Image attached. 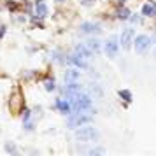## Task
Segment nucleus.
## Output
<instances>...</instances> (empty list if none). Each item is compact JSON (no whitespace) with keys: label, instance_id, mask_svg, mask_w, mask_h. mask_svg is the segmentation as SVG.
Returning <instances> with one entry per match:
<instances>
[{"label":"nucleus","instance_id":"nucleus-1","mask_svg":"<svg viewBox=\"0 0 156 156\" xmlns=\"http://www.w3.org/2000/svg\"><path fill=\"white\" fill-rule=\"evenodd\" d=\"M76 139L81 142H93L98 139V132H97V128L90 126V125H83V126H79L77 130H76Z\"/></svg>","mask_w":156,"mask_h":156},{"label":"nucleus","instance_id":"nucleus-2","mask_svg":"<svg viewBox=\"0 0 156 156\" xmlns=\"http://www.w3.org/2000/svg\"><path fill=\"white\" fill-rule=\"evenodd\" d=\"M151 44H153V39L146 34H140V35H135L133 39V49L137 55H144L146 51H149Z\"/></svg>","mask_w":156,"mask_h":156},{"label":"nucleus","instance_id":"nucleus-3","mask_svg":"<svg viewBox=\"0 0 156 156\" xmlns=\"http://www.w3.org/2000/svg\"><path fill=\"white\" fill-rule=\"evenodd\" d=\"M119 46H121L119 39H118L116 35H111V37L105 41V44H104L105 55H107L109 58H116V56H118V51H119Z\"/></svg>","mask_w":156,"mask_h":156},{"label":"nucleus","instance_id":"nucleus-4","mask_svg":"<svg viewBox=\"0 0 156 156\" xmlns=\"http://www.w3.org/2000/svg\"><path fill=\"white\" fill-rule=\"evenodd\" d=\"M91 116L90 114H81V112H76L70 116V119H69V126L70 128H79L83 126V125H88V123H91Z\"/></svg>","mask_w":156,"mask_h":156},{"label":"nucleus","instance_id":"nucleus-5","mask_svg":"<svg viewBox=\"0 0 156 156\" xmlns=\"http://www.w3.org/2000/svg\"><path fill=\"white\" fill-rule=\"evenodd\" d=\"M9 107H11V111L14 114L21 112L23 107H25V100H23V95L21 91H14L11 95V100H9Z\"/></svg>","mask_w":156,"mask_h":156},{"label":"nucleus","instance_id":"nucleus-6","mask_svg":"<svg viewBox=\"0 0 156 156\" xmlns=\"http://www.w3.org/2000/svg\"><path fill=\"white\" fill-rule=\"evenodd\" d=\"M133 39H135V28H126L123 30V34L119 37V42H121V48L123 49H130L132 46H133Z\"/></svg>","mask_w":156,"mask_h":156},{"label":"nucleus","instance_id":"nucleus-7","mask_svg":"<svg viewBox=\"0 0 156 156\" xmlns=\"http://www.w3.org/2000/svg\"><path fill=\"white\" fill-rule=\"evenodd\" d=\"M79 30H81V34H86V35H95V34L102 32V27L95 21H84L79 27Z\"/></svg>","mask_w":156,"mask_h":156},{"label":"nucleus","instance_id":"nucleus-8","mask_svg":"<svg viewBox=\"0 0 156 156\" xmlns=\"http://www.w3.org/2000/svg\"><path fill=\"white\" fill-rule=\"evenodd\" d=\"M67 63L74 65V67H77V69H88V63H86V58L79 56L77 53H72L67 56Z\"/></svg>","mask_w":156,"mask_h":156},{"label":"nucleus","instance_id":"nucleus-9","mask_svg":"<svg viewBox=\"0 0 156 156\" xmlns=\"http://www.w3.org/2000/svg\"><path fill=\"white\" fill-rule=\"evenodd\" d=\"M34 9H35V16L39 20H44V18L48 16V12H49V9H48V5H46L44 0H37L35 4H34Z\"/></svg>","mask_w":156,"mask_h":156},{"label":"nucleus","instance_id":"nucleus-10","mask_svg":"<svg viewBox=\"0 0 156 156\" xmlns=\"http://www.w3.org/2000/svg\"><path fill=\"white\" fill-rule=\"evenodd\" d=\"M140 14L146 18H154L156 16V4L154 2H146L140 7Z\"/></svg>","mask_w":156,"mask_h":156},{"label":"nucleus","instance_id":"nucleus-11","mask_svg":"<svg viewBox=\"0 0 156 156\" xmlns=\"http://www.w3.org/2000/svg\"><path fill=\"white\" fill-rule=\"evenodd\" d=\"M74 53H77L79 56L86 58V60H90V58L95 55V53L88 48V44H77V46H76V49H74Z\"/></svg>","mask_w":156,"mask_h":156},{"label":"nucleus","instance_id":"nucleus-12","mask_svg":"<svg viewBox=\"0 0 156 156\" xmlns=\"http://www.w3.org/2000/svg\"><path fill=\"white\" fill-rule=\"evenodd\" d=\"M55 105H56V109H58V111H60L62 114H69V112H72V104H70V100L58 98Z\"/></svg>","mask_w":156,"mask_h":156},{"label":"nucleus","instance_id":"nucleus-13","mask_svg":"<svg viewBox=\"0 0 156 156\" xmlns=\"http://www.w3.org/2000/svg\"><path fill=\"white\" fill-rule=\"evenodd\" d=\"M130 16H132V11H130L125 4L116 9V18L121 20V21H128V20H130Z\"/></svg>","mask_w":156,"mask_h":156},{"label":"nucleus","instance_id":"nucleus-14","mask_svg":"<svg viewBox=\"0 0 156 156\" xmlns=\"http://www.w3.org/2000/svg\"><path fill=\"white\" fill-rule=\"evenodd\" d=\"M81 69H70V70L65 72V83H72V81H79V77H81Z\"/></svg>","mask_w":156,"mask_h":156},{"label":"nucleus","instance_id":"nucleus-15","mask_svg":"<svg viewBox=\"0 0 156 156\" xmlns=\"http://www.w3.org/2000/svg\"><path fill=\"white\" fill-rule=\"evenodd\" d=\"M118 97H119L125 104H132V102H133V95H132L130 90H119V91H118Z\"/></svg>","mask_w":156,"mask_h":156},{"label":"nucleus","instance_id":"nucleus-16","mask_svg":"<svg viewBox=\"0 0 156 156\" xmlns=\"http://www.w3.org/2000/svg\"><path fill=\"white\" fill-rule=\"evenodd\" d=\"M86 44H88V48H90V49H91L93 53H95V55L102 51V42H100L98 39H90V41H88Z\"/></svg>","mask_w":156,"mask_h":156},{"label":"nucleus","instance_id":"nucleus-17","mask_svg":"<svg viewBox=\"0 0 156 156\" xmlns=\"http://www.w3.org/2000/svg\"><path fill=\"white\" fill-rule=\"evenodd\" d=\"M44 88H46V91H53V90L56 88L55 79H46V81H44Z\"/></svg>","mask_w":156,"mask_h":156},{"label":"nucleus","instance_id":"nucleus-18","mask_svg":"<svg viewBox=\"0 0 156 156\" xmlns=\"http://www.w3.org/2000/svg\"><path fill=\"white\" fill-rule=\"evenodd\" d=\"M51 56H53V60H55V62H58V63H65V62H67V60H63V58H67V56H63L60 51H55Z\"/></svg>","mask_w":156,"mask_h":156},{"label":"nucleus","instance_id":"nucleus-19","mask_svg":"<svg viewBox=\"0 0 156 156\" xmlns=\"http://www.w3.org/2000/svg\"><path fill=\"white\" fill-rule=\"evenodd\" d=\"M91 91H93V95H95V97H102V95H104V90H102L98 84H93Z\"/></svg>","mask_w":156,"mask_h":156},{"label":"nucleus","instance_id":"nucleus-20","mask_svg":"<svg viewBox=\"0 0 156 156\" xmlns=\"http://www.w3.org/2000/svg\"><path fill=\"white\" fill-rule=\"evenodd\" d=\"M128 21H132L133 25H139V23H142V16H140V14H132Z\"/></svg>","mask_w":156,"mask_h":156},{"label":"nucleus","instance_id":"nucleus-21","mask_svg":"<svg viewBox=\"0 0 156 156\" xmlns=\"http://www.w3.org/2000/svg\"><path fill=\"white\" fill-rule=\"evenodd\" d=\"M104 153H105V149L104 147H95V149L90 151V154H104Z\"/></svg>","mask_w":156,"mask_h":156},{"label":"nucleus","instance_id":"nucleus-22","mask_svg":"<svg viewBox=\"0 0 156 156\" xmlns=\"http://www.w3.org/2000/svg\"><path fill=\"white\" fill-rule=\"evenodd\" d=\"M7 9L9 11H16V9H18V4H16L14 0H9L7 2Z\"/></svg>","mask_w":156,"mask_h":156},{"label":"nucleus","instance_id":"nucleus-23","mask_svg":"<svg viewBox=\"0 0 156 156\" xmlns=\"http://www.w3.org/2000/svg\"><path fill=\"white\" fill-rule=\"evenodd\" d=\"M30 109H25V111H23V123H25V121H30Z\"/></svg>","mask_w":156,"mask_h":156},{"label":"nucleus","instance_id":"nucleus-24","mask_svg":"<svg viewBox=\"0 0 156 156\" xmlns=\"http://www.w3.org/2000/svg\"><path fill=\"white\" fill-rule=\"evenodd\" d=\"M5 151L7 153H16V146L14 144H5Z\"/></svg>","mask_w":156,"mask_h":156},{"label":"nucleus","instance_id":"nucleus-25","mask_svg":"<svg viewBox=\"0 0 156 156\" xmlns=\"http://www.w3.org/2000/svg\"><path fill=\"white\" fill-rule=\"evenodd\" d=\"M5 30H7V28H5L4 25H0V39H2V37L5 35Z\"/></svg>","mask_w":156,"mask_h":156},{"label":"nucleus","instance_id":"nucleus-26","mask_svg":"<svg viewBox=\"0 0 156 156\" xmlns=\"http://www.w3.org/2000/svg\"><path fill=\"white\" fill-rule=\"evenodd\" d=\"M118 2H119V5H123V4H125V2H126V0H118Z\"/></svg>","mask_w":156,"mask_h":156},{"label":"nucleus","instance_id":"nucleus-27","mask_svg":"<svg viewBox=\"0 0 156 156\" xmlns=\"http://www.w3.org/2000/svg\"><path fill=\"white\" fill-rule=\"evenodd\" d=\"M154 56H156V48H154Z\"/></svg>","mask_w":156,"mask_h":156},{"label":"nucleus","instance_id":"nucleus-28","mask_svg":"<svg viewBox=\"0 0 156 156\" xmlns=\"http://www.w3.org/2000/svg\"><path fill=\"white\" fill-rule=\"evenodd\" d=\"M56 2H63V0H56Z\"/></svg>","mask_w":156,"mask_h":156},{"label":"nucleus","instance_id":"nucleus-29","mask_svg":"<svg viewBox=\"0 0 156 156\" xmlns=\"http://www.w3.org/2000/svg\"><path fill=\"white\" fill-rule=\"evenodd\" d=\"M154 44H156V37H154Z\"/></svg>","mask_w":156,"mask_h":156}]
</instances>
